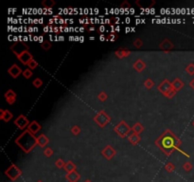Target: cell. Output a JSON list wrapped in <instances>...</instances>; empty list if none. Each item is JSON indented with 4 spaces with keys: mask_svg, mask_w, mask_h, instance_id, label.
<instances>
[{
    "mask_svg": "<svg viewBox=\"0 0 194 182\" xmlns=\"http://www.w3.org/2000/svg\"><path fill=\"white\" fill-rule=\"evenodd\" d=\"M154 144L167 157H170L174 151H178L181 154L185 155L187 158H189V156L188 154H186L184 151H182L179 148L182 144L181 140L177 138L170 129H167L166 131H164V133L157 140H155Z\"/></svg>",
    "mask_w": 194,
    "mask_h": 182,
    "instance_id": "6da1fadb",
    "label": "cell"
},
{
    "mask_svg": "<svg viewBox=\"0 0 194 182\" xmlns=\"http://www.w3.org/2000/svg\"><path fill=\"white\" fill-rule=\"evenodd\" d=\"M15 144H17L23 152L28 154L37 145V138L27 129L15 140Z\"/></svg>",
    "mask_w": 194,
    "mask_h": 182,
    "instance_id": "7a4b0ae2",
    "label": "cell"
},
{
    "mask_svg": "<svg viewBox=\"0 0 194 182\" xmlns=\"http://www.w3.org/2000/svg\"><path fill=\"white\" fill-rule=\"evenodd\" d=\"M157 89L159 92L162 93L165 97H167L168 99H171L173 98L177 91L172 87V84L169 81V80H164L161 84L157 87Z\"/></svg>",
    "mask_w": 194,
    "mask_h": 182,
    "instance_id": "3957f363",
    "label": "cell"
},
{
    "mask_svg": "<svg viewBox=\"0 0 194 182\" xmlns=\"http://www.w3.org/2000/svg\"><path fill=\"white\" fill-rule=\"evenodd\" d=\"M94 122L98 124L100 127L103 128V127L106 126V124H108L111 122V118H110V116L104 110H101L94 117Z\"/></svg>",
    "mask_w": 194,
    "mask_h": 182,
    "instance_id": "277c9868",
    "label": "cell"
},
{
    "mask_svg": "<svg viewBox=\"0 0 194 182\" xmlns=\"http://www.w3.org/2000/svg\"><path fill=\"white\" fill-rule=\"evenodd\" d=\"M116 133L120 137V138H125L129 136V133L132 131V127L129 126L124 121H121L119 124H117L114 128Z\"/></svg>",
    "mask_w": 194,
    "mask_h": 182,
    "instance_id": "5b68a950",
    "label": "cell"
},
{
    "mask_svg": "<svg viewBox=\"0 0 194 182\" xmlns=\"http://www.w3.org/2000/svg\"><path fill=\"white\" fill-rule=\"evenodd\" d=\"M5 175L11 181H15L22 175V171H21V169L19 167L16 166L15 164H11V166L5 171Z\"/></svg>",
    "mask_w": 194,
    "mask_h": 182,
    "instance_id": "8992f818",
    "label": "cell"
},
{
    "mask_svg": "<svg viewBox=\"0 0 194 182\" xmlns=\"http://www.w3.org/2000/svg\"><path fill=\"white\" fill-rule=\"evenodd\" d=\"M11 51L14 53V55H18L24 51H28V46H27L26 43H23V42H17L13 44L11 47Z\"/></svg>",
    "mask_w": 194,
    "mask_h": 182,
    "instance_id": "52a82bcc",
    "label": "cell"
},
{
    "mask_svg": "<svg viewBox=\"0 0 194 182\" xmlns=\"http://www.w3.org/2000/svg\"><path fill=\"white\" fill-rule=\"evenodd\" d=\"M29 123H30L29 121L28 120L27 117H25L24 115H19L18 117L15 119V121H14V124L17 126L20 130H23L26 127H28Z\"/></svg>",
    "mask_w": 194,
    "mask_h": 182,
    "instance_id": "ba28073f",
    "label": "cell"
},
{
    "mask_svg": "<svg viewBox=\"0 0 194 182\" xmlns=\"http://www.w3.org/2000/svg\"><path fill=\"white\" fill-rule=\"evenodd\" d=\"M16 57L18 58V60L24 64V65H28V63L33 59V56H32V54L28 51H24L18 55H16Z\"/></svg>",
    "mask_w": 194,
    "mask_h": 182,
    "instance_id": "9c48e42d",
    "label": "cell"
},
{
    "mask_svg": "<svg viewBox=\"0 0 194 182\" xmlns=\"http://www.w3.org/2000/svg\"><path fill=\"white\" fill-rule=\"evenodd\" d=\"M117 154V151L115 150L114 148H113L111 145H107L103 150L101 151V155L108 160L112 159L113 158H114Z\"/></svg>",
    "mask_w": 194,
    "mask_h": 182,
    "instance_id": "30bf717a",
    "label": "cell"
},
{
    "mask_svg": "<svg viewBox=\"0 0 194 182\" xmlns=\"http://www.w3.org/2000/svg\"><path fill=\"white\" fill-rule=\"evenodd\" d=\"M8 73L13 78V79H16V78H18V76L23 73L22 69H20L19 65H17L16 64H13L11 67L8 69Z\"/></svg>",
    "mask_w": 194,
    "mask_h": 182,
    "instance_id": "8fae6325",
    "label": "cell"
},
{
    "mask_svg": "<svg viewBox=\"0 0 194 182\" xmlns=\"http://www.w3.org/2000/svg\"><path fill=\"white\" fill-rule=\"evenodd\" d=\"M4 97L6 99V102L9 104H13L16 101V97H17V95H16V93L12 89H9L4 94Z\"/></svg>",
    "mask_w": 194,
    "mask_h": 182,
    "instance_id": "7c38bea8",
    "label": "cell"
},
{
    "mask_svg": "<svg viewBox=\"0 0 194 182\" xmlns=\"http://www.w3.org/2000/svg\"><path fill=\"white\" fill-rule=\"evenodd\" d=\"M173 47H174V45L167 38L164 39L159 44V48H161L164 51H171V49H173Z\"/></svg>",
    "mask_w": 194,
    "mask_h": 182,
    "instance_id": "4fadbf2b",
    "label": "cell"
},
{
    "mask_svg": "<svg viewBox=\"0 0 194 182\" xmlns=\"http://www.w3.org/2000/svg\"><path fill=\"white\" fill-rule=\"evenodd\" d=\"M12 117L13 115L8 109H0V120H2L5 122H9L12 119Z\"/></svg>",
    "mask_w": 194,
    "mask_h": 182,
    "instance_id": "5bb4252c",
    "label": "cell"
},
{
    "mask_svg": "<svg viewBox=\"0 0 194 182\" xmlns=\"http://www.w3.org/2000/svg\"><path fill=\"white\" fill-rule=\"evenodd\" d=\"M42 129V126L36 122V121H33L31 122L28 126V130L30 132V133H32L33 135H35L36 133H38V132Z\"/></svg>",
    "mask_w": 194,
    "mask_h": 182,
    "instance_id": "9a60e30c",
    "label": "cell"
},
{
    "mask_svg": "<svg viewBox=\"0 0 194 182\" xmlns=\"http://www.w3.org/2000/svg\"><path fill=\"white\" fill-rule=\"evenodd\" d=\"M130 54H131V51L130 49H127V48H119L118 51H115V55L117 57H119V59L126 58Z\"/></svg>",
    "mask_w": 194,
    "mask_h": 182,
    "instance_id": "2e32d148",
    "label": "cell"
},
{
    "mask_svg": "<svg viewBox=\"0 0 194 182\" xmlns=\"http://www.w3.org/2000/svg\"><path fill=\"white\" fill-rule=\"evenodd\" d=\"M80 178V175L77 171H74L66 175V179L68 182H78Z\"/></svg>",
    "mask_w": 194,
    "mask_h": 182,
    "instance_id": "e0dca14e",
    "label": "cell"
},
{
    "mask_svg": "<svg viewBox=\"0 0 194 182\" xmlns=\"http://www.w3.org/2000/svg\"><path fill=\"white\" fill-rule=\"evenodd\" d=\"M133 68L137 71V72H142L145 69H146V64H145L141 59H138V60H136L135 63H134V64H133Z\"/></svg>",
    "mask_w": 194,
    "mask_h": 182,
    "instance_id": "ac0fdd59",
    "label": "cell"
},
{
    "mask_svg": "<svg viewBox=\"0 0 194 182\" xmlns=\"http://www.w3.org/2000/svg\"><path fill=\"white\" fill-rule=\"evenodd\" d=\"M48 142H50V140H48V138L45 135V134H41L38 138H37V144L44 148L45 147V145L48 144Z\"/></svg>",
    "mask_w": 194,
    "mask_h": 182,
    "instance_id": "d6986e66",
    "label": "cell"
},
{
    "mask_svg": "<svg viewBox=\"0 0 194 182\" xmlns=\"http://www.w3.org/2000/svg\"><path fill=\"white\" fill-rule=\"evenodd\" d=\"M128 140L132 145H136L140 141V136L136 133H132L131 135L128 136Z\"/></svg>",
    "mask_w": 194,
    "mask_h": 182,
    "instance_id": "ffe728a7",
    "label": "cell"
},
{
    "mask_svg": "<svg viewBox=\"0 0 194 182\" xmlns=\"http://www.w3.org/2000/svg\"><path fill=\"white\" fill-rule=\"evenodd\" d=\"M172 87L176 90V91H179L182 89V87H184V82L179 79V78H176L172 82Z\"/></svg>",
    "mask_w": 194,
    "mask_h": 182,
    "instance_id": "44dd1931",
    "label": "cell"
},
{
    "mask_svg": "<svg viewBox=\"0 0 194 182\" xmlns=\"http://www.w3.org/2000/svg\"><path fill=\"white\" fill-rule=\"evenodd\" d=\"M76 165L71 161V160H69V161H67V162H66V165H64V167H63V169H64V171H66L67 174L68 173H71V172H74V171H76Z\"/></svg>",
    "mask_w": 194,
    "mask_h": 182,
    "instance_id": "7402d4cb",
    "label": "cell"
},
{
    "mask_svg": "<svg viewBox=\"0 0 194 182\" xmlns=\"http://www.w3.org/2000/svg\"><path fill=\"white\" fill-rule=\"evenodd\" d=\"M143 130H144V127L139 122L135 123L134 126L132 127V132H133V133H136L138 135L141 133V132H143Z\"/></svg>",
    "mask_w": 194,
    "mask_h": 182,
    "instance_id": "603a6c76",
    "label": "cell"
},
{
    "mask_svg": "<svg viewBox=\"0 0 194 182\" xmlns=\"http://www.w3.org/2000/svg\"><path fill=\"white\" fill-rule=\"evenodd\" d=\"M54 5H55V1H53V0H44L42 2V6L45 9H51L53 8Z\"/></svg>",
    "mask_w": 194,
    "mask_h": 182,
    "instance_id": "cb8c5ba5",
    "label": "cell"
},
{
    "mask_svg": "<svg viewBox=\"0 0 194 182\" xmlns=\"http://www.w3.org/2000/svg\"><path fill=\"white\" fill-rule=\"evenodd\" d=\"M153 86H154V82L152 79H147L146 81L144 82V87L146 88H148V89H151Z\"/></svg>",
    "mask_w": 194,
    "mask_h": 182,
    "instance_id": "d4e9b609",
    "label": "cell"
},
{
    "mask_svg": "<svg viewBox=\"0 0 194 182\" xmlns=\"http://www.w3.org/2000/svg\"><path fill=\"white\" fill-rule=\"evenodd\" d=\"M165 170H166L168 173H172V172H174V170H175V166H174V165H173L171 162H169V163L166 164Z\"/></svg>",
    "mask_w": 194,
    "mask_h": 182,
    "instance_id": "484cf974",
    "label": "cell"
},
{
    "mask_svg": "<svg viewBox=\"0 0 194 182\" xmlns=\"http://www.w3.org/2000/svg\"><path fill=\"white\" fill-rule=\"evenodd\" d=\"M119 38V35L117 33H110L107 37H106V40L107 41H110V42H115L117 41Z\"/></svg>",
    "mask_w": 194,
    "mask_h": 182,
    "instance_id": "4316f807",
    "label": "cell"
},
{
    "mask_svg": "<svg viewBox=\"0 0 194 182\" xmlns=\"http://www.w3.org/2000/svg\"><path fill=\"white\" fill-rule=\"evenodd\" d=\"M32 84H33V86H34L36 88H40V87L43 86V81H42L40 78H36L35 80H33V82H32Z\"/></svg>",
    "mask_w": 194,
    "mask_h": 182,
    "instance_id": "83f0119b",
    "label": "cell"
},
{
    "mask_svg": "<svg viewBox=\"0 0 194 182\" xmlns=\"http://www.w3.org/2000/svg\"><path fill=\"white\" fill-rule=\"evenodd\" d=\"M41 47L43 49H45V51H48V49H50L51 47V43L50 41H44L42 44H41Z\"/></svg>",
    "mask_w": 194,
    "mask_h": 182,
    "instance_id": "f1b7e54d",
    "label": "cell"
},
{
    "mask_svg": "<svg viewBox=\"0 0 194 182\" xmlns=\"http://www.w3.org/2000/svg\"><path fill=\"white\" fill-rule=\"evenodd\" d=\"M64 165H66V162H64L63 159H61V158H58L56 161H55V166L57 167V168H59V169H62V168H63L64 167Z\"/></svg>",
    "mask_w": 194,
    "mask_h": 182,
    "instance_id": "f546056e",
    "label": "cell"
},
{
    "mask_svg": "<svg viewBox=\"0 0 194 182\" xmlns=\"http://www.w3.org/2000/svg\"><path fill=\"white\" fill-rule=\"evenodd\" d=\"M28 69H30L31 70H32V69H35L38 67V63H37L34 59H32V60L28 63Z\"/></svg>",
    "mask_w": 194,
    "mask_h": 182,
    "instance_id": "4dcf8cb0",
    "label": "cell"
},
{
    "mask_svg": "<svg viewBox=\"0 0 194 182\" xmlns=\"http://www.w3.org/2000/svg\"><path fill=\"white\" fill-rule=\"evenodd\" d=\"M98 98H99V100H100L101 102H104V101H106L107 99H108V96H107V94H106L104 91H101V93H99Z\"/></svg>",
    "mask_w": 194,
    "mask_h": 182,
    "instance_id": "1f68e13d",
    "label": "cell"
},
{
    "mask_svg": "<svg viewBox=\"0 0 194 182\" xmlns=\"http://www.w3.org/2000/svg\"><path fill=\"white\" fill-rule=\"evenodd\" d=\"M183 169H184L186 172H189V171H191V170H192V164H191L189 161L185 162V163H184V165H183Z\"/></svg>",
    "mask_w": 194,
    "mask_h": 182,
    "instance_id": "d6a6232c",
    "label": "cell"
},
{
    "mask_svg": "<svg viewBox=\"0 0 194 182\" xmlns=\"http://www.w3.org/2000/svg\"><path fill=\"white\" fill-rule=\"evenodd\" d=\"M186 71L189 75H194V64H189L186 69Z\"/></svg>",
    "mask_w": 194,
    "mask_h": 182,
    "instance_id": "836d02e7",
    "label": "cell"
},
{
    "mask_svg": "<svg viewBox=\"0 0 194 182\" xmlns=\"http://www.w3.org/2000/svg\"><path fill=\"white\" fill-rule=\"evenodd\" d=\"M32 75H33V73H32L31 69H25V70L23 71V76H24L26 79H29Z\"/></svg>",
    "mask_w": 194,
    "mask_h": 182,
    "instance_id": "e575fe53",
    "label": "cell"
},
{
    "mask_svg": "<svg viewBox=\"0 0 194 182\" xmlns=\"http://www.w3.org/2000/svg\"><path fill=\"white\" fill-rule=\"evenodd\" d=\"M71 133H72L73 135H75V136L79 135V134L80 133V126H78V125L73 126V127L71 128Z\"/></svg>",
    "mask_w": 194,
    "mask_h": 182,
    "instance_id": "d590c367",
    "label": "cell"
},
{
    "mask_svg": "<svg viewBox=\"0 0 194 182\" xmlns=\"http://www.w3.org/2000/svg\"><path fill=\"white\" fill-rule=\"evenodd\" d=\"M133 44H134V46H135L136 48H140V47L143 46V41H142L140 38H136V39L134 41Z\"/></svg>",
    "mask_w": 194,
    "mask_h": 182,
    "instance_id": "8d00e7d4",
    "label": "cell"
},
{
    "mask_svg": "<svg viewBox=\"0 0 194 182\" xmlns=\"http://www.w3.org/2000/svg\"><path fill=\"white\" fill-rule=\"evenodd\" d=\"M44 155L46 157V158H50L52 155H53V151L51 148H45V150L44 151Z\"/></svg>",
    "mask_w": 194,
    "mask_h": 182,
    "instance_id": "74e56055",
    "label": "cell"
},
{
    "mask_svg": "<svg viewBox=\"0 0 194 182\" xmlns=\"http://www.w3.org/2000/svg\"><path fill=\"white\" fill-rule=\"evenodd\" d=\"M120 8L123 10V9H130L131 8V5L130 3H129L128 1H124L121 5H120Z\"/></svg>",
    "mask_w": 194,
    "mask_h": 182,
    "instance_id": "f35d334b",
    "label": "cell"
},
{
    "mask_svg": "<svg viewBox=\"0 0 194 182\" xmlns=\"http://www.w3.org/2000/svg\"><path fill=\"white\" fill-rule=\"evenodd\" d=\"M53 31L55 32L56 34L60 33V29H59V28H57V27H54V28H53Z\"/></svg>",
    "mask_w": 194,
    "mask_h": 182,
    "instance_id": "ab89813d",
    "label": "cell"
},
{
    "mask_svg": "<svg viewBox=\"0 0 194 182\" xmlns=\"http://www.w3.org/2000/svg\"><path fill=\"white\" fill-rule=\"evenodd\" d=\"M105 39H106V37H105V36H104L103 34H101V35L100 36V40H101V42H102V41H104Z\"/></svg>",
    "mask_w": 194,
    "mask_h": 182,
    "instance_id": "60d3db41",
    "label": "cell"
},
{
    "mask_svg": "<svg viewBox=\"0 0 194 182\" xmlns=\"http://www.w3.org/2000/svg\"><path fill=\"white\" fill-rule=\"evenodd\" d=\"M189 86H190V87L194 89V79H193V80L189 82Z\"/></svg>",
    "mask_w": 194,
    "mask_h": 182,
    "instance_id": "b9f144b4",
    "label": "cell"
},
{
    "mask_svg": "<svg viewBox=\"0 0 194 182\" xmlns=\"http://www.w3.org/2000/svg\"><path fill=\"white\" fill-rule=\"evenodd\" d=\"M105 30V28H104V26H101V28H100V32H103Z\"/></svg>",
    "mask_w": 194,
    "mask_h": 182,
    "instance_id": "7bdbcfd3",
    "label": "cell"
},
{
    "mask_svg": "<svg viewBox=\"0 0 194 182\" xmlns=\"http://www.w3.org/2000/svg\"><path fill=\"white\" fill-rule=\"evenodd\" d=\"M79 21H80V24H84V25H85V20H84V19H83V18H80V19L79 20Z\"/></svg>",
    "mask_w": 194,
    "mask_h": 182,
    "instance_id": "ee69618b",
    "label": "cell"
},
{
    "mask_svg": "<svg viewBox=\"0 0 194 182\" xmlns=\"http://www.w3.org/2000/svg\"><path fill=\"white\" fill-rule=\"evenodd\" d=\"M111 20H112L111 18H109V19H106V20H105V23H106V24H111Z\"/></svg>",
    "mask_w": 194,
    "mask_h": 182,
    "instance_id": "f6af8a7d",
    "label": "cell"
},
{
    "mask_svg": "<svg viewBox=\"0 0 194 182\" xmlns=\"http://www.w3.org/2000/svg\"><path fill=\"white\" fill-rule=\"evenodd\" d=\"M64 31L66 32H68L69 30H68V28H67V25H64Z\"/></svg>",
    "mask_w": 194,
    "mask_h": 182,
    "instance_id": "bcb514c9",
    "label": "cell"
},
{
    "mask_svg": "<svg viewBox=\"0 0 194 182\" xmlns=\"http://www.w3.org/2000/svg\"><path fill=\"white\" fill-rule=\"evenodd\" d=\"M39 42H40L41 44L44 42V40H43V36H39Z\"/></svg>",
    "mask_w": 194,
    "mask_h": 182,
    "instance_id": "7dc6e473",
    "label": "cell"
},
{
    "mask_svg": "<svg viewBox=\"0 0 194 182\" xmlns=\"http://www.w3.org/2000/svg\"><path fill=\"white\" fill-rule=\"evenodd\" d=\"M53 18H54L55 20H57V19L60 18V16H59V15H54V16H53Z\"/></svg>",
    "mask_w": 194,
    "mask_h": 182,
    "instance_id": "c3c4849f",
    "label": "cell"
},
{
    "mask_svg": "<svg viewBox=\"0 0 194 182\" xmlns=\"http://www.w3.org/2000/svg\"><path fill=\"white\" fill-rule=\"evenodd\" d=\"M48 22H50V25H52L53 23H55V21H54L53 19H50V21H48Z\"/></svg>",
    "mask_w": 194,
    "mask_h": 182,
    "instance_id": "681fc988",
    "label": "cell"
},
{
    "mask_svg": "<svg viewBox=\"0 0 194 182\" xmlns=\"http://www.w3.org/2000/svg\"><path fill=\"white\" fill-rule=\"evenodd\" d=\"M47 29H48L47 27H45V28H44V31H45V32H46V31H48V30H47Z\"/></svg>",
    "mask_w": 194,
    "mask_h": 182,
    "instance_id": "f907efd6",
    "label": "cell"
},
{
    "mask_svg": "<svg viewBox=\"0 0 194 182\" xmlns=\"http://www.w3.org/2000/svg\"><path fill=\"white\" fill-rule=\"evenodd\" d=\"M59 40H60V41H61V40L63 41V36H60V37H59Z\"/></svg>",
    "mask_w": 194,
    "mask_h": 182,
    "instance_id": "816d5d0a",
    "label": "cell"
},
{
    "mask_svg": "<svg viewBox=\"0 0 194 182\" xmlns=\"http://www.w3.org/2000/svg\"><path fill=\"white\" fill-rule=\"evenodd\" d=\"M116 31H119V27H117L116 28Z\"/></svg>",
    "mask_w": 194,
    "mask_h": 182,
    "instance_id": "f5cc1de1",
    "label": "cell"
},
{
    "mask_svg": "<svg viewBox=\"0 0 194 182\" xmlns=\"http://www.w3.org/2000/svg\"><path fill=\"white\" fill-rule=\"evenodd\" d=\"M129 31H130V29L127 28V29H126V32H129Z\"/></svg>",
    "mask_w": 194,
    "mask_h": 182,
    "instance_id": "db71d44e",
    "label": "cell"
},
{
    "mask_svg": "<svg viewBox=\"0 0 194 182\" xmlns=\"http://www.w3.org/2000/svg\"><path fill=\"white\" fill-rule=\"evenodd\" d=\"M60 23H61V24H63V19H60Z\"/></svg>",
    "mask_w": 194,
    "mask_h": 182,
    "instance_id": "11a10c76",
    "label": "cell"
},
{
    "mask_svg": "<svg viewBox=\"0 0 194 182\" xmlns=\"http://www.w3.org/2000/svg\"><path fill=\"white\" fill-rule=\"evenodd\" d=\"M23 38H24V41H27V40H28V37H27V36H25V37H23Z\"/></svg>",
    "mask_w": 194,
    "mask_h": 182,
    "instance_id": "9f6ffc18",
    "label": "cell"
},
{
    "mask_svg": "<svg viewBox=\"0 0 194 182\" xmlns=\"http://www.w3.org/2000/svg\"><path fill=\"white\" fill-rule=\"evenodd\" d=\"M84 182H92V181H91L90 179H86V180H85Z\"/></svg>",
    "mask_w": 194,
    "mask_h": 182,
    "instance_id": "6f0895ef",
    "label": "cell"
},
{
    "mask_svg": "<svg viewBox=\"0 0 194 182\" xmlns=\"http://www.w3.org/2000/svg\"><path fill=\"white\" fill-rule=\"evenodd\" d=\"M29 32H31V31H33V30H32V28H29V30H28Z\"/></svg>",
    "mask_w": 194,
    "mask_h": 182,
    "instance_id": "680465c9",
    "label": "cell"
},
{
    "mask_svg": "<svg viewBox=\"0 0 194 182\" xmlns=\"http://www.w3.org/2000/svg\"><path fill=\"white\" fill-rule=\"evenodd\" d=\"M192 125H193V126H194V122H192Z\"/></svg>",
    "mask_w": 194,
    "mask_h": 182,
    "instance_id": "91938a15",
    "label": "cell"
},
{
    "mask_svg": "<svg viewBox=\"0 0 194 182\" xmlns=\"http://www.w3.org/2000/svg\"><path fill=\"white\" fill-rule=\"evenodd\" d=\"M38 182H43V181H41V180H39V181H38Z\"/></svg>",
    "mask_w": 194,
    "mask_h": 182,
    "instance_id": "94428289",
    "label": "cell"
}]
</instances>
